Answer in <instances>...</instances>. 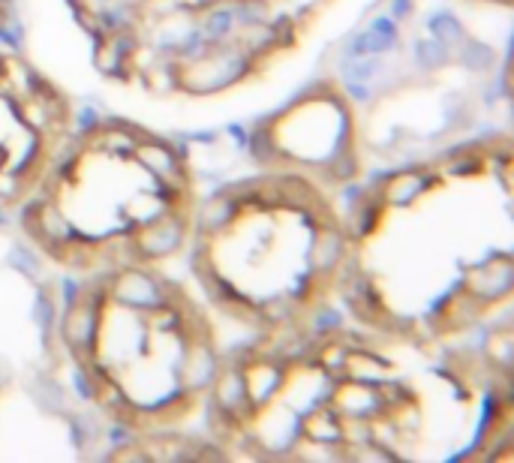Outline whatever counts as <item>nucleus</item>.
Here are the masks:
<instances>
[{"label":"nucleus","mask_w":514,"mask_h":463,"mask_svg":"<svg viewBox=\"0 0 514 463\" xmlns=\"http://www.w3.org/2000/svg\"><path fill=\"white\" fill-rule=\"evenodd\" d=\"M511 337L421 346L355 322L226 349L205 409L211 442L244 460L511 457Z\"/></svg>","instance_id":"nucleus-1"},{"label":"nucleus","mask_w":514,"mask_h":463,"mask_svg":"<svg viewBox=\"0 0 514 463\" xmlns=\"http://www.w3.org/2000/svg\"><path fill=\"white\" fill-rule=\"evenodd\" d=\"M346 238L337 301L349 322L421 346H484L481 331L511 322V136L472 139L373 178L346 205Z\"/></svg>","instance_id":"nucleus-2"},{"label":"nucleus","mask_w":514,"mask_h":463,"mask_svg":"<svg viewBox=\"0 0 514 463\" xmlns=\"http://www.w3.org/2000/svg\"><path fill=\"white\" fill-rule=\"evenodd\" d=\"M70 385L124 436L199 421L223 370L220 319L169 265L76 277L61 304Z\"/></svg>","instance_id":"nucleus-3"},{"label":"nucleus","mask_w":514,"mask_h":463,"mask_svg":"<svg viewBox=\"0 0 514 463\" xmlns=\"http://www.w3.org/2000/svg\"><path fill=\"white\" fill-rule=\"evenodd\" d=\"M199 202V175L175 139L109 115L70 133L19 208V232L70 277L172 265L190 247Z\"/></svg>","instance_id":"nucleus-4"},{"label":"nucleus","mask_w":514,"mask_h":463,"mask_svg":"<svg viewBox=\"0 0 514 463\" xmlns=\"http://www.w3.org/2000/svg\"><path fill=\"white\" fill-rule=\"evenodd\" d=\"M346 250L337 193L304 175L259 169L199 202L184 256L214 316L256 340L325 322L340 298Z\"/></svg>","instance_id":"nucleus-5"},{"label":"nucleus","mask_w":514,"mask_h":463,"mask_svg":"<svg viewBox=\"0 0 514 463\" xmlns=\"http://www.w3.org/2000/svg\"><path fill=\"white\" fill-rule=\"evenodd\" d=\"M115 85L217 100L271 76L337 0H58Z\"/></svg>","instance_id":"nucleus-6"},{"label":"nucleus","mask_w":514,"mask_h":463,"mask_svg":"<svg viewBox=\"0 0 514 463\" xmlns=\"http://www.w3.org/2000/svg\"><path fill=\"white\" fill-rule=\"evenodd\" d=\"M55 268L22 238L0 235V397L70 382L61 349V304Z\"/></svg>","instance_id":"nucleus-7"},{"label":"nucleus","mask_w":514,"mask_h":463,"mask_svg":"<svg viewBox=\"0 0 514 463\" xmlns=\"http://www.w3.org/2000/svg\"><path fill=\"white\" fill-rule=\"evenodd\" d=\"M76 130L73 97L31 58L0 49V217L19 214Z\"/></svg>","instance_id":"nucleus-8"},{"label":"nucleus","mask_w":514,"mask_h":463,"mask_svg":"<svg viewBox=\"0 0 514 463\" xmlns=\"http://www.w3.org/2000/svg\"><path fill=\"white\" fill-rule=\"evenodd\" d=\"M259 169L304 175L343 196L364 172L361 127L352 97L334 82H316L280 112L259 121L250 139Z\"/></svg>","instance_id":"nucleus-9"},{"label":"nucleus","mask_w":514,"mask_h":463,"mask_svg":"<svg viewBox=\"0 0 514 463\" xmlns=\"http://www.w3.org/2000/svg\"><path fill=\"white\" fill-rule=\"evenodd\" d=\"M475 4H484V7H499V10H511L514 0H475Z\"/></svg>","instance_id":"nucleus-10"},{"label":"nucleus","mask_w":514,"mask_h":463,"mask_svg":"<svg viewBox=\"0 0 514 463\" xmlns=\"http://www.w3.org/2000/svg\"><path fill=\"white\" fill-rule=\"evenodd\" d=\"M0 7H4V0H0Z\"/></svg>","instance_id":"nucleus-11"}]
</instances>
